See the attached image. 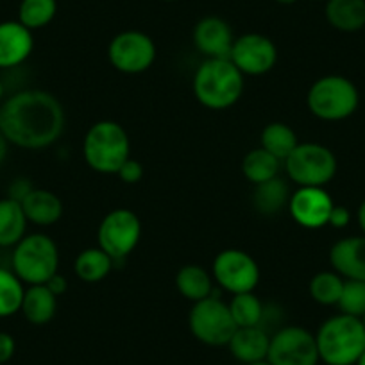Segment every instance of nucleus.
<instances>
[{
    "mask_svg": "<svg viewBox=\"0 0 365 365\" xmlns=\"http://www.w3.org/2000/svg\"><path fill=\"white\" fill-rule=\"evenodd\" d=\"M65 110L52 93L22 90L0 108V133L22 149H45L61 136Z\"/></svg>",
    "mask_w": 365,
    "mask_h": 365,
    "instance_id": "1",
    "label": "nucleus"
},
{
    "mask_svg": "<svg viewBox=\"0 0 365 365\" xmlns=\"http://www.w3.org/2000/svg\"><path fill=\"white\" fill-rule=\"evenodd\" d=\"M244 91V73L230 58H206L194 76V96L210 110L233 106Z\"/></svg>",
    "mask_w": 365,
    "mask_h": 365,
    "instance_id": "2",
    "label": "nucleus"
},
{
    "mask_svg": "<svg viewBox=\"0 0 365 365\" xmlns=\"http://www.w3.org/2000/svg\"><path fill=\"white\" fill-rule=\"evenodd\" d=\"M319 358L326 365H354L365 351L361 319L339 314L324 321L315 333Z\"/></svg>",
    "mask_w": 365,
    "mask_h": 365,
    "instance_id": "3",
    "label": "nucleus"
},
{
    "mask_svg": "<svg viewBox=\"0 0 365 365\" xmlns=\"http://www.w3.org/2000/svg\"><path fill=\"white\" fill-rule=\"evenodd\" d=\"M83 154L90 168L101 174H117L131 154V143L125 129L113 120H101L88 129L83 142Z\"/></svg>",
    "mask_w": 365,
    "mask_h": 365,
    "instance_id": "4",
    "label": "nucleus"
},
{
    "mask_svg": "<svg viewBox=\"0 0 365 365\" xmlns=\"http://www.w3.org/2000/svg\"><path fill=\"white\" fill-rule=\"evenodd\" d=\"M13 272L27 285H45L58 272L59 251L48 235H26L13 251Z\"/></svg>",
    "mask_w": 365,
    "mask_h": 365,
    "instance_id": "5",
    "label": "nucleus"
},
{
    "mask_svg": "<svg viewBox=\"0 0 365 365\" xmlns=\"http://www.w3.org/2000/svg\"><path fill=\"white\" fill-rule=\"evenodd\" d=\"M360 96L347 77L324 76L308 90L307 104L312 115L321 120L336 122L351 117L356 111Z\"/></svg>",
    "mask_w": 365,
    "mask_h": 365,
    "instance_id": "6",
    "label": "nucleus"
},
{
    "mask_svg": "<svg viewBox=\"0 0 365 365\" xmlns=\"http://www.w3.org/2000/svg\"><path fill=\"white\" fill-rule=\"evenodd\" d=\"M283 163L299 187H324L336 174L335 154L321 143H297Z\"/></svg>",
    "mask_w": 365,
    "mask_h": 365,
    "instance_id": "7",
    "label": "nucleus"
},
{
    "mask_svg": "<svg viewBox=\"0 0 365 365\" xmlns=\"http://www.w3.org/2000/svg\"><path fill=\"white\" fill-rule=\"evenodd\" d=\"M188 326L192 335L199 342L212 347L227 346L238 328L231 315L230 304L213 296L194 303L188 317Z\"/></svg>",
    "mask_w": 365,
    "mask_h": 365,
    "instance_id": "8",
    "label": "nucleus"
},
{
    "mask_svg": "<svg viewBox=\"0 0 365 365\" xmlns=\"http://www.w3.org/2000/svg\"><path fill=\"white\" fill-rule=\"evenodd\" d=\"M270 365H317L321 361L314 333L303 326H285L270 335Z\"/></svg>",
    "mask_w": 365,
    "mask_h": 365,
    "instance_id": "9",
    "label": "nucleus"
},
{
    "mask_svg": "<svg viewBox=\"0 0 365 365\" xmlns=\"http://www.w3.org/2000/svg\"><path fill=\"white\" fill-rule=\"evenodd\" d=\"M142 237V222L131 210L118 208L108 213L99 226V247L115 259L131 255Z\"/></svg>",
    "mask_w": 365,
    "mask_h": 365,
    "instance_id": "10",
    "label": "nucleus"
},
{
    "mask_svg": "<svg viewBox=\"0 0 365 365\" xmlns=\"http://www.w3.org/2000/svg\"><path fill=\"white\" fill-rule=\"evenodd\" d=\"M213 279L235 294L252 292L259 282V267L251 255L240 249H224L213 259Z\"/></svg>",
    "mask_w": 365,
    "mask_h": 365,
    "instance_id": "11",
    "label": "nucleus"
},
{
    "mask_svg": "<svg viewBox=\"0 0 365 365\" xmlns=\"http://www.w3.org/2000/svg\"><path fill=\"white\" fill-rule=\"evenodd\" d=\"M108 56L118 72L142 73L156 59V45L145 33L124 31L111 40Z\"/></svg>",
    "mask_w": 365,
    "mask_h": 365,
    "instance_id": "12",
    "label": "nucleus"
},
{
    "mask_svg": "<svg viewBox=\"0 0 365 365\" xmlns=\"http://www.w3.org/2000/svg\"><path fill=\"white\" fill-rule=\"evenodd\" d=\"M230 59L242 73L263 76L270 72L278 61V48L270 38L258 33H247L235 38Z\"/></svg>",
    "mask_w": 365,
    "mask_h": 365,
    "instance_id": "13",
    "label": "nucleus"
},
{
    "mask_svg": "<svg viewBox=\"0 0 365 365\" xmlns=\"http://www.w3.org/2000/svg\"><path fill=\"white\" fill-rule=\"evenodd\" d=\"M333 201L324 187H299L289 201V212L299 226L307 230H319L328 224Z\"/></svg>",
    "mask_w": 365,
    "mask_h": 365,
    "instance_id": "14",
    "label": "nucleus"
},
{
    "mask_svg": "<svg viewBox=\"0 0 365 365\" xmlns=\"http://www.w3.org/2000/svg\"><path fill=\"white\" fill-rule=\"evenodd\" d=\"M194 43L206 58H230L235 36L226 20L219 16H205L194 29Z\"/></svg>",
    "mask_w": 365,
    "mask_h": 365,
    "instance_id": "15",
    "label": "nucleus"
},
{
    "mask_svg": "<svg viewBox=\"0 0 365 365\" xmlns=\"http://www.w3.org/2000/svg\"><path fill=\"white\" fill-rule=\"evenodd\" d=\"M34 47L33 31L19 20L0 22V68H15L31 56Z\"/></svg>",
    "mask_w": 365,
    "mask_h": 365,
    "instance_id": "16",
    "label": "nucleus"
},
{
    "mask_svg": "<svg viewBox=\"0 0 365 365\" xmlns=\"http://www.w3.org/2000/svg\"><path fill=\"white\" fill-rule=\"evenodd\" d=\"M329 263L342 278L365 282V235L336 242L329 251Z\"/></svg>",
    "mask_w": 365,
    "mask_h": 365,
    "instance_id": "17",
    "label": "nucleus"
},
{
    "mask_svg": "<svg viewBox=\"0 0 365 365\" xmlns=\"http://www.w3.org/2000/svg\"><path fill=\"white\" fill-rule=\"evenodd\" d=\"M269 344L270 335L265 329L259 326H249V328H237L227 347L238 361L247 365L267 360Z\"/></svg>",
    "mask_w": 365,
    "mask_h": 365,
    "instance_id": "18",
    "label": "nucleus"
},
{
    "mask_svg": "<svg viewBox=\"0 0 365 365\" xmlns=\"http://www.w3.org/2000/svg\"><path fill=\"white\" fill-rule=\"evenodd\" d=\"M27 220L38 226H52L63 215V202L54 192L33 188L22 202Z\"/></svg>",
    "mask_w": 365,
    "mask_h": 365,
    "instance_id": "19",
    "label": "nucleus"
},
{
    "mask_svg": "<svg viewBox=\"0 0 365 365\" xmlns=\"http://www.w3.org/2000/svg\"><path fill=\"white\" fill-rule=\"evenodd\" d=\"M56 310H58V297L48 290L47 285H29V289H26L20 312L31 324H47L54 319Z\"/></svg>",
    "mask_w": 365,
    "mask_h": 365,
    "instance_id": "20",
    "label": "nucleus"
},
{
    "mask_svg": "<svg viewBox=\"0 0 365 365\" xmlns=\"http://www.w3.org/2000/svg\"><path fill=\"white\" fill-rule=\"evenodd\" d=\"M326 20L342 33L365 27V0H326Z\"/></svg>",
    "mask_w": 365,
    "mask_h": 365,
    "instance_id": "21",
    "label": "nucleus"
},
{
    "mask_svg": "<svg viewBox=\"0 0 365 365\" xmlns=\"http://www.w3.org/2000/svg\"><path fill=\"white\" fill-rule=\"evenodd\" d=\"M27 217L19 201L0 199V247H15L27 230Z\"/></svg>",
    "mask_w": 365,
    "mask_h": 365,
    "instance_id": "22",
    "label": "nucleus"
},
{
    "mask_svg": "<svg viewBox=\"0 0 365 365\" xmlns=\"http://www.w3.org/2000/svg\"><path fill=\"white\" fill-rule=\"evenodd\" d=\"M290 190L283 179L272 178L269 181H263L255 185L252 192V205L262 215H276L283 208L289 206Z\"/></svg>",
    "mask_w": 365,
    "mask_h": 365,
    "instance_id": "23",
    "label": "nucleus"
},
{
    "mask_svg": "<svg viewBox=\"0 0 365 365\" xmlns=\"http://www.w3.org/2000/svg\"><path fill=\"white\" fill-rule=\"evenodd\" d=\"M175 287L182 297L197 303V301L212 296L213 279L205 267L192 263V265H185L179 269L178 276H175Z\"/></svg>",
    "mask_w": 365,
    "mask_h": 365,
    "instance_id": "24",
    "label": "nucleus"
},
{
    "mask_svg": "<svg viewBox=\"0 0 365 365\" xmlns=\"http://www.w3.org/2000/svg\"><path fill=\"white\" fill-rule=\"evenodd\" d=\"M113 269V258L101 247L84 249L77 255L73 270L77 278L86 283H99L106 278Z\"/></svg>",
    "mask_w": 365,
    "mask_h": 365,
    "instance_id": "25",
    "label": "nucleus"
},
{
    "mask_svg": "<svg viewBox=\"0 0 365 365\" xmlns=\"http://www.w3.org/2000/svg\"><path fill=\"white\" fill-rule=\"evenodd\" d=\"M259 140H262L263 149L278 158L279 161H285L289 154L299 143L296 131L290 125L283 124V122H270V124H267L263 128Z\"/></svg>",
    "mask_w": 365,
    "mask_h": 365,
    "instance_id": "26",
    "label": "nucleus"
},
{
    "mask_svg": "<svg viewBox=\"0 0 365 365\" xmlns=\"http://www.w3.org/2000/svg\"><path fill=\"white\" fill-rule=\"evenodd\" d=\"M279 165L282 161L278 158L267 153L263 147H258L245 154L244 161H242V172L252 185H258V182L278 178Z\"/></svg>",
    "mask_w": 365,
    "mask_h": 365,
    "instance_id": "27",
    "label": "nucleus"
},
{
    "mask_svg": "<svg viewBox=\"0 0 365 365\" xmlns=\"http://www.w3.org/2000/svg\"><path fill=\"white\" fill-rule=\"evenodd\" d=\"M24 283L13 270L0 269V319L11 317L20 312L24 301Z\"/></svg>",
    "mask_w": 365,
    "mask_h": 365,
    "instance_id": "28",
    "label": "nucleus"
},
{
    "mask_svg": "<svg viewBox=\"0 0 365 365\" xmlns=\"http://www.w3.org/2000/svg\"><path fill=\"white\" fill-rule=\"evenodd\" d=\"M56 11V0H22L19 6V22L29 31L41 29L54 20Z\"/></svg>",
    "mask_w": 365,
    "mask_h": 365,
    "instance_id": "29",
    "label": "nucleus"
},
{
    "mask_svg": "<svg viewBox=\"0 0 365 365\" xmlns=\"http://www.w3.org/2000/svg\"><path fill=\"white\" fill-rule=\"evenodd\" d=\"M265 304L258 299L252 292L235 294L230 303L231 315L238 328H249V326H259L263 317Z\"/></svg>",
    "mask_w": 365,
    "mask_h": 365,
    "instance_id": "30",
    "label": "nucleus"
},
{
    "mask_svg": "<svg viewBox=\"0 0 365 365\" xmlns=\"http://www.w3.org/2000/svg\"><path fill=\"white\" fill-rule=\"evenodd\" d=\"M344 279L340 274L331 272V270H324V272L315 274L310 282V296L312 299L317 301L319 304H326L331 307L336 304L342 294Z\"/></svg>",
    "mask_w": 365,
    "mask_h": 365,
    "instance_id": "31",
    "label": "nucleus"
},
{
    "mask_svg": "<svg viewBox=\"0 0 365 365\" xmlns=\"http://www.w3.org/2000/svg\"><path fill=\"white\" fill-rule=\"evenodd\" d=\"M340 314L361 319L365 315V282L358 279H344L342 294L336 303Z\"/></svg>",
    "mask_w": 365,
    "mask_h": 365,
    "instance_id": "32",
    "label": "nucleus"
},
{
    "mask_svg": "<svg viewBox=\"0 0 365 365\" xmlns=\"http://www.w3.org/2000/svg\"><path fill=\"white\" fill-rule=\"evenodd\" d=\"M117 175L122 179V181L128 182V185H135V182H138L143 175L142 163L133 160V158H129V160H125L124 163H122V167L118 168Z\"/></svg>",
    "mask_w": 365,
    "mask_h": 365,
    "instance_id": "33",
    "label": "nucleus"
},
{
    "mask_svg": "<svg viewBox=\"0 0 365 365\" xmlns=\"http://www.w3.org/2000/svg\"><path fill=\"white\" fill-rule=\"evenodd\" d=\"M33 190V185H31L29 179L26 178H19L9 185V190H8V197L13 199V201H19L22 202L24 199L29 195V192Z\"/></svg>",
    "mask_w": 365,
    "mask_h": 365,
    "instance_id": "34",
    "label": "nucleus"
},
{
    "mask_svg": "<svg viewBox=\"0 0 365 365\" xmlns=\"http://www.w3.org/2000/svg\"><path fill=\"white\" fill-rule=\"evenodd\" d=\"M16 342L9 333L0 331V365L8 364L13 356H15Z\"/></svg>",
    "mask_w": 365,
    "mask_h": 365,
    "instance_id": "35",
    "label": "nucleus"
},
{
    "mask_svg": "<svg viewBox=\"0 0 365 365\" xmlns=\"http://www.w3.org/2000/svg\"><path fill=\"white\" fill-rule=\"evenodd\" d=\"M349 220H351V213L346 206H333L331 215H329V220H328L329 226L336 227V230H342V227H346L347 224H349Z\"/></svg>",
    "mask_w": 365,
    "mask_h": 365,
    "instance_id": "36",
    "label": "nucleus"
},
{
    "mask_svg": "<svg viewBox=\"0 0 365 365\" xmlns=\"http://www.w3.org/2000/svg\"><path fill=\"white\" fill-rule=\"evenodd\" d=\"M45 285L48 287V290H51L56 297L63 296V294L66 292V289H68V282H66L65 276H61L59 272H56Z\"/></svg>",
    "mask_w": 365,
    "mask_h": 365,
    "instance_id": "37",
    "label": "nucleus"
},
{
    "mask_svg": "<svg viewBox=\"0 0 365 365\" xmlns=\"http://www.w3.org/2000/svg\"><path fill=\"white\" fill-rule=\"evenodd\" d=\"M8 147H9V142L6 140V136L0 133V165L4 163L6 156H8Z\"/></svg>",
    "mask_w": 365,
    "mask_h": 365,
    "instance_id": "38",
    "label": "nucleus"
},
{
    "mask_svg": "<svg viewBox=\"0 0 365 365\" xmlns=\"http://www.w3.org/2000/svg\"><path fill=\"white\" fill-rule=\"evenodd\" d=\"M356 217H358V224H360L361 231H364V235H365V201L361 202L360 208H358Z\"/></svg>",
    "mask_w": 365,
    "mask_h": 365,
    "instance_id": "39",
    "label": "nucleus"
},
{
    "mask_svg": "<svg viewBox=\"0 0 365 365\" xmlns=\"http://www.w3.org/2000/svg\"><path fill=\"white\" fill-rule=\"evenodd\" d=\"M278 4H283V6H290V4H296L297 0H276Z\"/></svg>",
    "mask_w": 365,
    "mask_h": 365,
    "instance_id": "40",
    "label": "nucleus"
},
{
    "mask_svg": "<svg viewBox=\"0 0 365 365\" xmlns=\"http://www.w3.org/2000/svg\"><path fill=\"white\" fill-rule=\"evenodd\" d=\"M4 93H6L4 83H2V81H0V103H2V99H4Z\"/></svg>",
    "mask_w": 365,
    "mask_h": 365,
    "instance_id": "41",
    "label": "nucleus"
},
{
    "mask_svg": "<svg viewBox=\"0 0 365 365\" xmlns=\"http://www.w3.org/2000/svg\"><path fill=\"white\" fill-rule=\"evenodd\" d=\"M354 365H365V351L360 354V358H358L356 364H354Z\"/></svg>",
    "mask_w": 365,
    "mask_h": 365,
    "instance_id": "42",
    "label": "nucleus"
},
{
    "mask_svg": "<svg viewBox=\"0 0 365 365\" xmlns=\"http://www.w3.org/2000/svg\"><path fill=\"white\" fill-rule=\"evenodd\" d=\"M247 365H270L269 360H262V361H255V364H247Z\"/></svg>",
    "mask_w": 365,
    "mask_h": 365,
    "instance_id": "43",
    "label": "nucleus"
},
{
    "mask_svg": "<svg viewBox=\"0 0 365 365\" xmlns=\"http://www.w3.org/2000/svg\"><path fill=\"white\" fill-rule=\"evenodd\" d=\"M361 322H364V328H365V315H364V317H361Z\"/></svg>",
    "mask_w": 365,
    "mask_h": 365,
    "instance_id": "44",
    "label": "nucleus"
},
{
    "mask_svg": "<svg viewBox=\"0 0 365 365\" xmlns=\"http://www.w3.org/2000/svg\"><path fill=\"white\" fill-rule=\"evenodd\" d=\"M168 2H174V0H168Z\"/></svg>",
    "mask_w": 365,
    "mask_h": 365,
    "instance_id": "45",
    "label": "nucleus"
},
{
    "mask_svg": "<svg viewBox=\"0 0 365 365\" xmlns=\"http://www.w3.org/2000/svg\"><path fill=\"white\" fill-rule=\"evenodd\" d=\"M0 249H2V247H0Z\"/></svg>",
    "mask_w": 365,
    "mask_h": 365,
    "instance_id": "46",
    "label": "nucleus"
}]
</instances>
